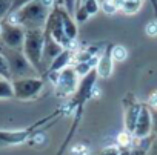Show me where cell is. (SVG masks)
Listing matches in <instances>:
<instances>
[{
  "instance_id": "cell-1",
  "label": "cell",
  "mask_w": 157,
  "mask_h": 155,
  "mask_svg": "<svg viewBox=\"0 0 157 155\" xmlns=\"http://www.w3.org/2000/svg\"><path fill=\"white\" fill-rule=\"evenodd\" d=\"M54 6V0H36L19 9L17 13L10 14L6 20L22 26L23 29H45V25Z\"/></svg>"
},
{
  "instance_id": "cell-2",
  "label": "cell",
  "mask_w": 157,
  "mask_h": 155,
  "mask_svg": "<svg viewBox=\"0 0 157 155\" xmlns=\"http://www.w3.org/2000/svg\"><path fill=\"white\" fill-rule=\"evenodd\" d=\"M25 42H23V54L33 68L37 71L39 77L46 74L43 68V46H45V34L43 29H25Z\"/></svg>"
},
{
  "instance_id": "cell-3",
  "label": "cell",
  "mask_w": 157,
  "mask_h": 155,
  "mask_svg": "<svg viewBox=\"0 0 157 155\" xmlns=\"http://www.w3.org/2000/svg\"><path fill=\"white\" fill-rule=\"evenodd\" d=\"M0 54L6 58V63L11 72V79L17 80V79H28V77H39L37 71L28 61L22 49H11V48L2 46L0 48Z\"/></svg>"
},
{
  "instance_id": "cell-4",
  "label": "cell",
  "mask_w": 157,
  "mask_h": 155,
  "mask_svg": "<svg viewBox=\"0 0 157 155\" xmlns=\"http://www.w3.org/2000/svg\"><path fill=\"white\" fill-rule=\"evenodd\" d=\"M62 8L63 6H59L56 5L48 17V22L45 25V29L43 32L51 35L59 45H62L65 49H71L72 48V43L68 40L65 31H63V22H62Z\"/></svg>"
},
{
  "instance_id": "cell-5",
  "label": "cell",
  "mask_w": 157,
  "mask_h": 155,
  "mask_svg": "<svg viewBox=\"0 0 157 155\" xmlns=\"http://www.w3.org/2000/svg\"><path fill=\"white\" fill-rule=\"evenodd\" d=\"M14 97L19 100H31L40 94L43 89L42 77H28V79H17L11 80Z\"/></svg>"
},
{
  "instance_id": "cell-6",
  "label": "cell",
  "mask_w": 157,
  "mask_h": 155,
  "mask_svg": "<svg viewBox=\"0 0 157 155\" xmlns=\"http://www.w3.org/2000/svg\"><path fill=\"white\" fill-rule=\"evenodd\" d=\"M78 75L75 74L74 68L69 66L63 71H60L57 75H54V85H56V91L59 95L68 97V95H74L77 86H78Z\"/></svg>"
},
{
  "instance_id": "cell-7",
  "label": "cell",
  "mask_w": 157,
  "mask_h": 155,
  "mask_svg": "<svg viewBox=\"0 0 157 155\" xmlns=\"http://www.w3.org/2000/svg\"><path fill=\"white\" fill-rule=\"evenodd\" d=\"M97 72L96 69H93L88 75L82 77L80 82H78V86L72 95V106H82L88 98H91L93 95V91H94V86H96V82H97Z\"/></svg>"
},
{
  "instance_id": "cell-8",
  "label": "cell",
  "mask_w": 157,
  "mask_h": 155,
  "mask_svg": "<svg viewBox=\"0 0 157 155\" xmlns=\"http://www.w3.org/2000/svg\"><path fill=\"white\" fill-rule=\"evenodd\" d=\"M25 34H26V31L22 26L5 20L3 22L2 37L0 39H2V42H3V46H6V48L22 49L23 48V42H25Z\"/></svg>"
},
{
  "instance_id": "cell-9",
  "label": "cell",
  "mask_w": 157,
  "mask_h": 155,
  "mask_svg": "<svg viewBox=\"0 0 157 155\" xmlns=\"http://www.w3.org/2000/svg\"><path fill=\"white\" fill-rule=\"evenodd\" d=\"M152 126H154L152 112H151V109H149L148 105H142V109H140V114H139V118H137V123H136L132 137L136 140H143V138L151 137Z\"/></svg>"
},
{
  "instance_id": "cell-10",
  "label": "cell",
  "mask_w": 157,
  "mask_h": 155,
  "mask_svg": "<svg viewBox=\"0 0 157 155\" xmlns=\"http://www.w3.org/2000/svg\"><path fill=\"white\" fill-rule=\"evenodd\" d=\"M46 120H42L39 123H36L34 126H29L28 129H20V131H0V146H16V144H22L26 140H29L33 131L36 126L45 123Z\"/></svg>"
},
{
  "instance_id": "cell-11",
  "label": "cell",
  "mask_w": 157,
  "mask_h": 155,
  "mask_svg": "<svg viewBox=\"0 0 157 155\" xmlns=\"http://www.w3.org/2000/svg\"><path fill=\"white\" fill-rule=\"evenodd\" d=\"M114 71V58H113V45H106L105 51L99 55L96 63V72L99 79H109Z\"/></svg>"
},
{
  "instance_id": "cell-12",
  "label": "cell",
  "mask_w": 157,
  "mask_h": 155,
  "mask_svg": "<svg viewBox=\"0 0 157 155\" xmlns=\"http://www.w3.org/2000/svg\"><path fill=\"white\" fill-rule=\"evenodd\" d=\"M45 34V32H43ZM65 48L62 45H59L51 35L45 34V46H43V68L48 72V68L51 66L52 60L63 51Z\"/></svg>"
},
{
  "instance_id": "cell-13",
  "label": "cell",
  "mask_w": 157,
  "mask_h": 155,
  "mask_svg": "<svg viewBox=\"0 0 157 155\" xmlns=\"http://www.w3.org/2000/svg\"><path fill=\"white\" fill-rule=\"evenodd\" d=\"M74 60V54H72V51L71 49H63L54 60H52V63H51V66L48 68V75H57L60 71H63V69H66V68H69V65H71V61Z\"/></svg>"
},
{
  "instance_id": "cell-14",
  "label": "cell",
  "mask_w": 157,
  "mask_h": 155,
  "mask_svg": "<svg viewBox=\"0 0 157 155\" xmlns=\"http://www.w3.org/2000/svg\"><path fill=\"white\" fill-rule=\"evenodd\" d=\"M140 109H142V103H139V101H136V100L126 103L123 121H125V129H126V132H129L131 135H132V132H134V127H136V123H137Z\"/></svg>"
},
{
  "instance_id": "cell-15",
  "label": "cell",
  "mask_w": 157,
  "mask_h": 155,
  "mask_svg": "<svg viewBox=\"0 0 157 155\" xmlns=\"http://www.w3.org/2000/svg\"><path fill=\"white\" fill-rule=\"evenodd\" d=\"M62 22H63V31H65L68 40L74 45V42H75V39H77V34H78L77 22H75L74 17L65 9V6L62 8Z\"/></svg>"
},
{
  "instance_id": "cell-16",
  "label": "cell",
  "mask_w": 157,
  "mask_h": 155,
  "mask_svg": "<svg viewBox=\"0 0 157 155\" xmlns=\"http://www.w3.org/2000/svg\"><path fill=\"white\" fill-rule=\"evenodd\" d=\"M140 8H142V2H131V0H125L122 8H120V11L123 14H126V16H134V14H137L140 11Z\"/></svg>"
},
{
  "instance_id": "cell-17",
  "label": "cell",
  "mask_w": 157,
  "mask_h": 155,
  "mask_svg": "<svg viewBox=\"0 0 157 155\" xmlns=\"http://www.w3.org/2000/svg\"><path fill=\"white\" fill-rule=\"evenodd\" d=\"M14 91H13V83L11 80L0 79V98H13Z\"/></svg>"
},
{
  "instance_id": "cell-18",
  "label": "cell",
  "mask_w": 157,
  "mask_h": 155,
  "mask_svg": "<svg viewBox=\"0 0 157 155\" xmlns=\"http://www.w3.org/2000/svg\"><path fill=\"white\" fill-rule=\"evenodd\" d=\"M78 6H83V9L88 13V16H96L100 9V3H99V0H85V2H82Z\"/></svg>"
},
{
  "instance_id": "cell-19",
  "label": "cell",
  "mask_w": 157,
  "mask_h": 155,
  "mask_svg": "<svg viewBox=\"0 0 157 155\" xmlns=\"http://www.w3.org/2000/svg\"><path fill=\"white\" fill-rule=\"evenodd\" d=\"M126 57H128V51H126L125 46H122V45H114L113 46V58H114V61H123V60H126Z\"/></svg>"
},
{
  "instance_id": "cell-20",
  "label": "cell",
  "mask_w": 157,
  "mask_h": 155,
  "mask_svg": "<svg viewBox=\"0 0 157 155\" xmlns=\"http://www.w3.org/2000/svg\"><path fill=\"white\" fill-rule=\"evenodd\" d=\"M0 79L5 80H11V72H10V66L6 63V58L0 54Z\"/></svg>"
},
{
  "instance_id": "cell-21",
  "label": "cell",
  "mask_w": 157,
  "mask_h": 155,
  "mask_svg": "<svg viewBox=\"0 0 157 155\" xmlns=\"http://www.w3.org/2000/svg\"><path fill=\"white\" fill-rule=\"evenodd\" d=\"M100 9H102L105 14H108V16H113V14H116V13L119 11V8L111 2V0H105V2H102V3H100Z\"/></svg>"
},
{
  "instance_id": "cell-22",
  "label": "cell",
  "mask_w": 157,
  "mask_h": 155,
  "mask_svg": "<svg viewBox=\"0 0 157 155\" xmlns=\"http://www.w3.org/2000/svg\"><path fill=\"white\" fill-rule=\"evenodd\" d=\"M11 6H13V0H0V20L10 16Z\"/></svg>"
},
{
  "instance_id": "cell-23",
  "label": "cell",
  "mask_w": 157,
  "mask_h": 155,
  "mask_svg": "<svg viewBox=\"0 0 157 155\" xmlns=\"http://www.w3.org/2000/svg\"><path fill=\"white\" fill-rule=\"evenodd\" d=\"M88 17H90V16H88V13L83 9V6H78V8L75 9V13H74V20H75L77 23H83Z\"/></svg>"
},
{
  "instance_id": "cell-24",
  "label": "cell",
  "mask_w": 157,
  "mask_h": 155,
  "mask_svg": "<svg viewBox=\"0 0 157 155\" xmlns=\"http://www.w3.org/2000/svg\"><path fill=\"white\" fill-rule=\"evenodd\" d=\"M31 2H36V0H13V6H11L10 14L17 13L19 9H22L23 6H26V5H28V3H31Z\"/></svg>"
},
{
  "instance_id": "cell-25",
  "label": "cell",
  "mask_w": 157,
  "mask_h": 155,
  "mask_svg": "<svg viewBox=\"0 0 157 155\" xmlns=\"http://www.w3.org/2000/svg\"><path fill=\"white\" fill-rule=\"evenodd\" d=\"M63 6H65V9L74 17V13H75V9H77V6H78V0H65Z\"/></svg>"
},
{
  "instance_id": "cell-26",
  "label": "cell",
  "mask_w": 157,
  "mask_h": 155,
  "mask_svg": "<svg viewBox=\"0 0 157 155\" xmlns=\"http://www.w3.org/2000/svg\"><path fill=\"white\" fill-rule=\"evenodd\" d=\"M100 155H120V149L117 146H108L100 152Z\"/></svg>"
},
{
  "instance_id": "cell-27",
  "label": "cell",
  "mask_w": 157,
  "mask_h": 155,
  "mask_svg": "<svg viewBox=\"0 0 157 155\" xmlns=\"http://www.w3.org/2000/svg\"><path fill=\"white\" fill-rule=\"evenodd\" d=\"M146 34L151 35V37H155L157 35V22H149L146 25Z\"/></svg>"
},
{
  "instance_id": "cell-28",
  "label": "cell",
  "mask_w": 157,
  "mask_h": 155,
  "mask_svg": "<svg viewBox=\"0 0 157 155\" xmlns=\"http://www.w3.org/2000/svg\"><path fill=\"white\" fill-rule=\"evenodd\" d=\"M149 106H152V108L157 109V92H154V94L151 95V98H149Z\"/></svg>"
},
{
  "instance_id": "cell-29",
  "label": "cell",
  "mask_w": 157,
  "mask_h": 155,
  "mask_svg": "<svg viewBox=\"0 0 157 155\" xmlns=\"http://www.w3.org/2000/svg\"><path fill=\"white\" fill-rule=\"evenodd\" d=\"M54 2H56V5H59V6H63L65 0H54Z\"/></svg>"
},
{
  "instance_id": "cell-30",
  "label": "cell",
  "mask_w": 157,
  "mask_h": 155,
  "mask_svg": "<svg viewBox=\"0 0 157 155\" xmlns=\"http://www.w3.org/2000/svg\"><path fill=\"white\" fill-rule=\"evenodd\" d=\"M2 31H3V22H0V37H2Z\"/></svg>"
},
{
  "instance_id": "cell-31",
  "label": "cell",
  "mask_w": 157,
  "mask_h": 155,
  "mask_svg": "<svg viewBox=\"0 0 157 155\" xmlns=\"http://www.w3.org/2000/svg\"><path fill=\"white\" fill-rule=\"evenodd\" d=\"M131 2H143V0H131Z\"/></svg>"
},
{
  "instance_id": "cell-32",
  "label": "cell",
  "mask_w": 157,
  "mask_h": 155,
  "mask_svg": "<svg viewBox=\"0 0 157 155\" xmlns=\"http://www.w3.org/2000/svg\"><path fill=\"white\" fill-rule=\"evenodd\" d=\"M82 2H85V0H78V5H80ZM77 8H78V6H77Z\"/></svg>"
}]
</instances>
